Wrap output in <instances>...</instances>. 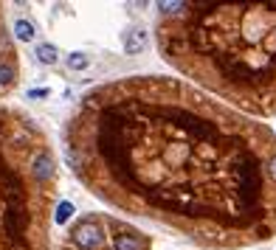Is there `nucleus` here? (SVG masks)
<instances>
[{"instance_id":"1","label":"nucleus","mask_w":276,"mask_h":250,"mask_svg":"<svg viewBox=\"0 0 276 250\" xmlns=\"http://www.w3.org/2000/svg\"><path fill=\"white\" fill-rule=\"evenodd\" d=\"M68 163L102 200L209 247L276 233V138L175 79H127L82 98Z\"/></svg>"},{"instance_id":"2","label":"nucleus","mask_w":276,"mask_h":250,"mask_svg":"<svg viewBox=\"0 0 276 250\" xmlns=\"http://www.w3.org/2000/svg\"><path fill=\"white\" fill-rule=\"evenodd\" d=\"M180 74L257 116L276 113V3H183L158 23Z\"/></svg>"},{"instance_id":"3","label":"nucleus","mask_w":276,"mask_h":250,"mask_svg":"<svg viewBox=\"0 0 276 250\" xmlns=\"http://www.w3.org/2000/svg\"><path fill=\"white\" fill-rule=\"evenodd\" d=\"M102 242H105V233H102V222L96 217L79 220L74 225V231H71V244L76 250H96Z\"/></svg>"},{"instance_id":"4","label":"nucleus","mask_w":276,"mask_h":250,"mask_svg":"<svg viewBox=\"0 0 276 250\" xmlns=\"http://www.w3.org/2000/svg\"><path fill=\"white\" fill-rule=\"evenodd\" d=\"M107 225L113 231V239H110L113 250H147L149 236H144L141 231H135V228L116 222V220H107Z\"/></svg>"},{"instance_id":"5","label":"nucleus","mask_w":276,"mask_h":250,"mask_svg":"<svg viewBox=\"0 0 276 250\" xmlns=\"http://www.w3.org/2000/svg\"><path fill=\"white\" fill-rule=\"evenodd\" d=\"M147 48V34L144 31H130L127 34V54H138Z\"/></svg>"},{"instance_id":"6","label":"nucleus","mask_w":276,"mask_h":250,"mask_svg":"<svg viewBox=\"0 0 276 250\" xmlns=\"http://www.w3.org/2000/svg\"><path fill=\"white\" fill-rule=\"evenodd\" d=\"M17 79V67L14 62H0V87H12Z\"/></svg>"},{"instance_id":"7","label":"nucleus","mask_w":276,"mask_h":250,"mask_svg":"<svg viewBox=\"0 0 276 250\" xmlns=\"http://www.w3.org/2000/svg\"><path fill=\"white\" fill-rule=\"evenodd\" d=\"M37 59L43 62V65H54L56 59H59V51H56V45H48V43H43L37 48Z\"/></svg>"},{"instance_id":"8","label":"nucleus","mask_w":276,"mask_h":250,"mask_svg":"<svg viewBox=\"0 0 276 250\" xmlns=\"http://www.w3.org/2000/svg\"><path fill=\"white\" fill-rule=\"evenodd\" d=\"M14 34H17V40L28 43V40H34V25H31L28 20H23V17H20L17 23H14Z\"/></svg>"},{"instance_id":"9","label":"nucleus","mask_w":276,"mask_h":250,"mask_svg":"<svg viewBox=\"0 0 276 250\" xmlns=\"http://www.w3.org/2000/svg\"><path fill=\"white\" fill-rule=\"evenodd\" d=\"M74 205H71V202H59V208H56V217H54V222L56 225H65L68 220H71V217H74Z\"/></svg>"},{"instance_id":"10","label":"nucleus","mask_w":276,"mask_h":250,"mask_svg":"<svg viewBox=\"0 0 276 250\" xmlns=\"http://www.w3.org/2000/svg\"><path fill=\"white\" fill-rule=\"evenodd\" d=\"M87 65H90V59H87L85 54H71L68 56V67H71V70H85Z\"/></svg>"},{"instance_id":"11","label":"nucleus","mask_w":276,"mask_h":250,"mask_svg":"<svg viewBox=\"0 0 276 250\" xmlns=\"http://www.w3.org/2000/svg\"><path fill=\"white\" fill-rule=\"evenodd\" d=\"M28 96H31V98H40V96H48V90H31Z\"/></svg>"}]
</instances>
